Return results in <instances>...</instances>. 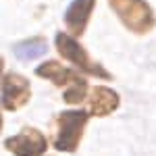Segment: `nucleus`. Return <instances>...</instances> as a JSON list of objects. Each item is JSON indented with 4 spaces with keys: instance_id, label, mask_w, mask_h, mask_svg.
I'll list each match as a JSON object with an SVG mask.
<instances>
[{
    "instance_id": "0eeeda50",
    "label": "nucleus",
    "mask_w": 156,
    "mask_h": 156,
    "mask_svg": "<svg viewBox=\"0 0 156 156\" xmlns=\"http://www.w3.org/2000/svg\"><path fill=\"white\" fill-rule=\"evenodd\" d=\"M94 4H96V0H73L69 4V9L65 12V25L71 31V36L77 37L85 31L87 19L94 11Z\"/></svg>"
},
{
    "instance_id": "f03ea898",
    "label": "nucleus",
    "mask_w": 156,
    "mask_h": 156,
    "mask_svg": "<svg viewBox=\"0 0 156 156\" xmlns=\"http://www.w3.org/2000/svg\"><path fill=\"white\" fill-rule=\"evenodd\" d=\"M90 119V110H65L56 117L54 148L60 152H75L81 142L83 129Z\"/></svg>"
},
{
    "instance_id": "7ed1b4c3",
    "label": "nucleus",
    "mask_w": 156,
    "mask_h": 156,
    "mask_svg": "<svg viewBox=\"0 0 156 156\" xmlns=\"http://www.w3.org/2000/svg\"><path fill=\"white\" fill-rule=\"evenodd\" d=\"M119 19L135 34H146L154 25V15L144 0H108Z\"/></svg>"
},
{
    "instance_id": "1a4fd4ad",
    "label": "nucleus",
    "mask_w": 156,
    "mask_h": 156,
    "mask_svg": "<svg viewBox=\"0 0 156 156\" xmlns=\"http://www.w3.org/2000/svg\"><path fill=\"white\" fill-rule=\"evenodd\" d=\"M46 50H48V44L42 37H36V40H27V42L17 44L15 46V54L21 60H31V58H37L42 54H46Z\"/></svg>"
},
{
    "instance_id": "39448f33",
    "label": "nucleus",
    "mask_w": 156,
    "mask_h": 156,
    "mask_svg": "<svg viewBox=\"0 0 156 156\" xmlns=\"http://www.w3.org/2000/svg\"><path fill=\"white\" fill-rule=\"evenodd\" d=\"M31 98V85L23 75L6 73L2 79V106L4 110H19Z\"/></svg>"
},
{
    "instance_id": "f257e3e1",
    "label": "nucleus",
    "mask_w": 156,
    "mask_h": 156,
    "mask_svg": "<svg viewBox=\"0 0 156 156\" xmlns=\"http://www.w3.org/2000/svg\"><path fill=\"white\" fill-rule=\"evenodd\" d=\"M36 73L44 79H50L54 85L65 87L67 85V92L62 94V100L67 104H79L85 100L87 94V81H85L81 75H77L71 69H65L58 60H46L44 65H40L36 69Z\"/></svg>"
},
{
    "instance_id": "6e6552de",
    "label": "nucleus",
    "mask_w": 156,
    "mask_h": 156,
    "mask_svg": "<svg viewBox=\"0 0 156 156\" xmlns=\"http://www.w3.org/2000/svg\"><path fill=\"white\" fill-rule=\"evenodd\" d=\"M119 106V96L117 92L108 90V87H94L92 96H90V115L94 117H106L115 108Z\"/></svg>"
},
{
    "instance_id": "423d86ee",
    "label": "nucleus",
    "mask_w": 156,
    "mask_h": 156,
    "mask_svg": "<svg viewBox=\"0 0 156 156\" xmlns=\"http://www.w3.org/2000/svg\"><path fill=\"white\" fill-rule=\"evenodd\" d=\"M4 144L15 156H42L48 148L44 133L34 129V127H25L15 137H9Z\"/></svg>"
},
{
    "instance_id": "20e7f679",
    "label": "nucleus",
    "mask_w": 156,
    "mask_h": 156,
    "mask_svg": "<svg viewBox=\"0 0 156 156\" xmlns=\"http://www.w3.org/2000/svg\"><path fill=\"white\" fill-rule=\"evenodd\" d=\"M56 48H58V52L65 56V58L71 60L73 65L79 67L83 73L96 75V77H102V79H112L110 73H108L104 67H100L98 62H94V60L87 56V52L77 44L75 37L67 36V34H56Z\"/></svg>"
}]
</instances>
